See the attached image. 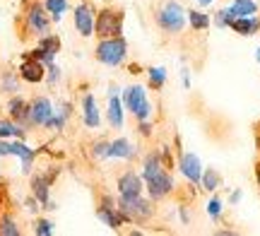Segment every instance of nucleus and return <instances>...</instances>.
Returning a JSON list of instances; mask_svg holds the SVG:
<instances>
[{
  "mask_svg": "<svg viewBox=\"0 0 260 236\" xmlns=\"http://www.w3.org/2000/svg\"><path fill=\"white\" fill-rule=\"evenodd\" d=\"M56 227H53V222H48V219H39L37 227H34V234L37 236H53Z\"/></svg>",
  "mask_w": 260,
  "mask_h": 236,
  "instance_id": "nucleus-35",
  "label": "nucleus"
},
{
  "mask_svg": "<svg viewBox=\"0 0 260 236\" xmlns=\"http://www.w3.org/2000/svg\"><path fill=\"white\" fill-rule=\"evenodd\" d=\"M138 147L128 140V138H116L111 140V150H109V159H133L138 154Z\"/></svg>",
  "mask_w": 260,
  "mask_h": 236,
  "instance_id": "nucleus-19",
  "label": "nucleus"
},
{
  "mask_svg": "<svg viewBox=\"0 0 260 236\" xmlns=\"http://www.w3.org/2000/svg\"><path fill=\"white\" fill-rule=\"evenodd\" d=\"M123 99L118 92H109V106H106V118L111 128H123Z\"/></svg>",
  "mask_w": 260,
  "mask_h": 236,
  "instance_id": "nucleus-16",
  "label": "nucleus"
},
{
  "mask_svg": "<svg viewBox=\"0 0 260 236\" xmlns=\"http://www.w3.org/2000/svg\"><path fill=\"white\" fill-rule=\"evenodd\" d=\"M0 236H19L17 222L10 217V215H3V217H0Z\"/></svg>",
  "mask_w": 260,
  "mask_h": 236,
  "instance_id": "nucleus-30",
  "label": "nucleus"
},
{
  "mask_svg": "<svg viewBox=\"0 0 260 236\" xmlns=\"http://www.w3.org/2000/svg\"><path fill=\"white\" fill-rule=\"evenodd\" d=\"M121 215L125 217V222H147L154 215V205L152 200L142 198V195H118V205Z\"/></svg>",
  "mask_w": 260,
  "mask_h": 236,
  "instance_id": "nucleus-3",
  "label": "nucleus"
},
{
  "mask_svg": "<svg viewBox=\"0 0 260 236\" xmlns=\"http://www.w3.org/2000/svg\"><path fill=\"white\" fill-rule=\"evenodd\" d=\"M46 77H48V82L51 85H58V80H60V70H58V65H48V70H46Z\"/></svg>",
  "mask_w": 260,
  "mask_h": 236,
  "instance_id": "nucleus-36",
  "label": "nucleus"
},
{
  "mask_svg": "<svg viewBox=\"0 0 260 236\" xmlns=\"http://www.w3.org/2000/svg\"><path fill=\"white\" fill-rule=\"evenodd\" d=\"M96 60L102 65H109V68H118L128 58V44L123 37H106L96 44V51H94Z\"/></svg>",
  "mask_w": 260,
  "mask_h": 236,
  "instance_id": "nucleus-2",
  "label": "nucleus"
},
{
  "mask_svg": "<svg viewBox=\"0 0 260 236\" xmlns=\"http://www.w3.org/2000/svg\"><path fill=\"white\" fill-rule=\"evenodd\" d=\"M214 27L217 29H229V24L234 22V15H232V10L229 8H222L219 12H214Z\"/></svg>",
  "mask_w": 260,
  "mask_h": 236,
  "instance_id": "nucleus-31",
  "label": "nucleus"
},
{
  "mask_svg": "<svg viewBox=\"0 0 260 236\" xmlns=\"http://www.w3.org/2000/svg\"><path fill=\"white\" fill-rule=\"evenodd\" d=\"M200 186H203L207 193H214V190L222 186V176L217 169H205L203 171V179H200Z\"/></svg>",
  "mask_w": 260,
  "mask_h": 236,
  "instance_id": "nucleus-26",
  "label": "nucleus"
},
{
  "mask_svg": "<svg viewBox=\"0 0 260 236\" xmlns=\"http://www.w3.org/2000/svg\"><path fill=\"white\" fill-rule=\"evenodd\" d=\"M82 121L92 130L102 125V116H99V106H96L94 94H84V99H82Z\"/></svg>",
  "mask_w": 260,
  "mask_h": 236,
  "instance_id": "nucleus-15",
  "label": "nucleus"
},
{
  "mask_svg": "<svg viewBox=\"0 0 260 236\" xmlns=\"http://www.w3.org/2000/svg\"><path fill=\"white\" fill-rule=\"evenodd\" d=\"M222 210H224V203L219 195H214V198L207 200V215H210V219L212 222H219V217H222Z\"/></svg>",
  "mask_w": 260,
  "mask_h": 236,
  "instance_id": "nucleus-32",
  "label": "nucleus"
},
{
  "mask_svg": "<svg viewBox=\"0 0 260 236\" xmlns=\"http://www.w3.org/2000/svg\"><path fill=\"white\" fill-rule=\"evenodd\" d=\"M183 87H190V75H188V70H183Z\"/></svg>",
  "mask_w": 260,
  "mask_h": 236,
  "instance_id": "nucleus-42",
  "label": "nucleus"
},
{
  "mask_svg": "<svg viewBox=\"0 0 260 236\" xmlns=\"http://www.w3.org/2000/svg\"><path fill=\"white\" fill-rule=\"evenodd\" d=\"M48 186H51V179H48V176H34V179H31L34 198L44 205V210H56V203L48 200Z\"/></svg>",
  "mask_w": 260,
  "mask_h": 236,
  "instance_id": "nucleus-18",
  "label": "nucleus"
},
{
  "mask_svg": "<svg viewBox=\"0 0 260 236\" xmlns=\"http://www.w3.org/2000/svg\"><path fill=\"white\" fill-rule=\"evenodd\" d=\"M255 179H258V188H260V164L255 166Z\"/></svg>",
  "mask_w": 260,
  "mask_h": 236,
  "instance_id": "nucleus-43",
  "label": "nucleus"
},
{
  "mask_svg": "<svg viewBox=\"0 0 260 236\" xmlns=\"http://www.w3.org/2000/svg\"><path fill=\"white\" fill-rule=\"evenodd\" d=\"M123 34V12L118 10H102L94 22V37L106 39V37H121Z\"/></svg>",
  "mask_w": 260,
  "mask_h": 236,
  "instance_id": "nucleus-5",
  "label": "nucleus"
},
{
  "mask_svg": "<svg viewBox=\"0 0 260 236\" xmlns=\"http://www.w3.org/2000/svg\"><path fill=\"white\" fill-rule=\"evenodd\" d=\"M195 3H198L200 8H210V5H212L214 0H195Z\"/></svg>",
  "mask_w": 260,
  "mask_h": 236,
  "instance_id": "nucleus-41",
  "label": "nucleus"
},
{
  "mask_svg": "<svg viewBox=\"0 0 260 236\" xmlns=\"http://www.w3.org/2000/svg\"><path fill=\"white\" fill-rule=\"evenodd\" d=\"M58 48H60V41H58L56 37H51V34H46V37H41V41H39V46L29 53L31 58H37V60H41L44 65H51L53 60H56V53Z\"/></svg>",
  "mask_w": 260,
  "mask_h": 236,
  "instance_id": "nucleus-12",
  "label": "nucleus"
},
{
  "mask_svg": "<svg viewBox=\"0 0 260 236\" xmlns=\"http://www.w3.org/2000/svg\"><path fill=\"white\" fill-rule=\"evenodd\" d=\"M44 8L53 17V22H60L63 12L68 10V0H44Z\"/></svg>",
  "mask_w": 260,
  "mask_h": 236,
  "instance_id": "nucleus-29",
  "label": "nucleus"
},
{
  "mask_svg": "<svg viewBox=\"0 0 260 236\" xmlns=\"http://www.w3.org/2000/svg\"><path fill=\"white\" fill-rule=\"evenodd\" d=\"M96 217L102 219L106 227H111V229H121L123 224H125V217L121 215V210L113 205V200L109 198H104L102 203V208H96Z\"/></svg>",
  "mask_w": 260,
  "mask_h": 236,
  "instance_id": "nucleus-13",
  "label": "nucleus"
},
{
  "mask_svg": "<svg viewBox=\"0 0 260 236\" xmlns=\"http://www.w3.org/2000/svg\"><path fill=\"white\" fill-rule=\"evenodd\" d=\"M178 171H181V176H183L188 183L198 186L200 179H203L205 166H203V161H200V157H198L195 152H183L181 159H178Z\"/></svg>",
  "mask_w": 260,
  "mask_h": 236,
  "instance_id": "nucleus-7",
  "label": "nucleus"
},
{
  "mask_svg": "<svg viewBox=\"0 0 260 236\" xmlns=\"http://www.w3.org/2000/svg\"><path fill=\"white\" fill-rule=\"evenodd\" d=\"M161 169H167V166H164V159H161L159 152H149V154H145V159H142V179L145 181L152 179V176L159 174Z\"/></svg>",
  "mask_w": 260,
  "mask_h": 236,
  "instance_id": "nucleus-22",
  "label": "nucleus"
},
{
  "mask_svg": "<svg viewBox=\"0 0 260 236\" xmlns=\"http://www.w3.org/2000/svg\"><path fill=\"white\" fill-rule=\"evenodd\" d=\"M174 188H176V186H174V176H171L167 169H161L159 174H154L152 179L145 181V190L149 193V200H152V203L164 200L167 195H171Z\"/></svg>",
  "mask_w": 260,
  "mask_h": 236,
  "instance_id": "nucleus-6",
  "label": "nucleus"
},
{
  "mask_svg": "<svg viewBox=\"0 0 260 236\" xmlns=\"http://www.w3.org/2000/svg\"><path fill=\"white\" fill-rule=\"evenodd\" d=\"M24 125H19L17 121H0V140H8V138H19L24 140Z\"/></svg>",
  "mask_w": 260,
  "mask_h": 236,
  "instance_id": "nucleus-25",
  "label": "nucleus"
},
{
  "mask_svg": "<svg viewBox=\"0 0 260 236\" xmlns=\"http://www.w3.org/2000/svg\"><path fill=\"white\" fill-rule=\"evenodd\" d=\"M229 10L234 17H251V15H258V3L255 0H234Z\"/></svg>",
  "mask_w": 260,
  "mask_h": 236,
  "instance_id": "nucleus-24",
  "label": "nucleus"
},
{
  "mask_svg": "<svg viewBox=\"0 0 260 236\" xmlns=\"http://www.w3.org/2000/svg\"><path fill=\"white\" fill-rule=\"evenodd\" d=\"M154 19H157V24L161 31H167V34H181L188 22V12L178 0H167V3L157 10Z\"/></svg>",
  "mask_w": 260,
  "mask_h": 236,
  "instance_id": "nucleus-1",
  "label": "nucleus"
},
{
  "mask_svg": "<svg viewBox=\"0 0 260 236\" xmlns=\"http://www.w3.org/2000/svg\"><path fill=\"white\" fill-rule=\"evenodd\" d=\"M17 87H19V82H17V75H15V73H5V75H3V80H0V89H3V92L15 94Z\"/></svg>",
  "mask_w": 260,
  "mask_h": 236,
  "instance_id": "nucleus-33",
  "label": "nucleus"
},
{
  "mask_svg": "<svg viewBox=\"0 0 260 236\" xmlns=\"http://www.w3.org/2000/svg\"><path fill=\"white\" fill-rule=\"evenodd\" d=\"M8 154H10V142L0 140V157H8Z\"/></svg>",
  "mask_w": 260,
  "mask_h": 236,
  "instance_id": "nucleus-39",
  "label": "nucleus"
},
{
  "mask_svg": "<svg viewBox=\"0 0 260 236\" xmlns=\"http://www.w3.org/2000/svg\"><path fill=\"white\" fill-rule=\"evenodd\" d=\"M70 118V106L68 104H63L58 111H53V116H51V121H48V125L46 128H53V130H63V125H65V121Z\"/></svg>",
  "mask_w": 260,
  "mask_h": 236,
  "instance_id": "nucleus-28",
  "label": "nucleus"
},
{
  "mask_svg": "<svg viewBox=\"0 0 260 236\" xmlns=\"http://www.w3.org/2000/svg\"><path fill=\"white\" fill-rule=\"evenodd\" d=\"M116 188H118V195H142L145 179H142V174H135V171H123L118 176Z\"/></svg>",
  "mask_w": 260,
  "mask_h": 236,
  "instance_id": "nucleus-11",
  "label": "nucleus"
},
{
  "mask_svg": "<svg viewBox=\"0 0 260 236\" xmlns=\"http://www.w3.org/2000/svg\"><path fill=\"white\" fill-rule=\"evenodd\" d=\"M241 198H243V190H234L232 195H229V203H232V205H239V203H241Z\"/></svg>",
  "mask_w": 260,
  "mask_h": 236,
  "instance_id": "nucleus-38",
  "label": "nucleus"
},
{
  "mask_svg": "<svg viewBox=\"0 0 260 236\" xmlns=\"http://www.w3.org/2000/svg\"><path fill=\"white\" fill-rule=\"evenodd\" d=\"M138 130H140L142 138H149V135H152V123L149 121H138Z\"/></svg>",
  "mask_w": 260,
  "mask_h": 236,
  "instance_id": "nucleus-37",
  "label": "nucleus"
},
{
  "mask_svg": "<svg viewBox=\"0 0 260 236\" xmlns=\"http://www.w3.org/2000/svg\"><path fill=\"white\" fill-rule=\"evenodd\" d=\"M188 24H190L193 31H205L212 24V17L207 12H203V10H188Z\"/></svg>",
  "mask_w": 260,
  "mask_h": 236,
  "instance_id": "nucleus-23",
  "label": "nucleus"
},
{
  "mask_svg": "<svg viewBox=\"0 0 260 236\" xmlns=\"http://www.w3.org/2000/svg\"><path fill=\"white\" fill-rule=\"evenodd\" d=\"M109 150H111V142L106 140H99L92 145V157H96V159H109Z\"/></svg>",
  "mask_w": 260,
  "mask_h": 236,
  "instance_id": "nucleus-34",
  "label": "nucleus"
},
{
  "mask_svg": "<svg viewBox=\"0 0 260 236\" xmlns=\"http://www.w3.org/2000/svg\"><path fill=\"white\" fill-rule=\"evenodd\" d=\"M181 222H183V224H188V222H190V215H188L183 208H181Z\"/></svg>",
  "mask_w": 260,
  "mask_h": 236,
  "instance_id": "nucleus-40",
  "label": "nucleus"
},
{
  "mask_svg": "<svg viewBox=\"0 0 260 236\" xmlns=\"http://www.w3.org/2000/svg\"><path fill=\"white\" fill-rule=\"evenodd\" d=\"M255 58H258V60H260V48H258V51H255Z\"/></svg>",
  "mask_w": 260,
  "mask_h": 236,
  "instance_id": "nucleus-44",
  "label": "nucleus"
},
{
  "mask_svg": "<svg viewBox=\"0 0 260 236\" xmlns=\"http://www.w3.org/2000/svg\"><path fill=\"white\" fill-rule=\"evenodd\" d=\"M232 31L241 34V37H253L260 31V15H251V17H234V22L229 24Z\"/></svg>",
  "mask_w": 260,
  "mask_h": 236,
  "instance_id": "nucleus-17",
  "label": "nucleus"
},
{
  "mask_svg": "<svg viewBox=\"0 0 260 236\" xmlns=\"http://www.w3.org/2000/svg\"><path fill=\"white\" fill-rule=\"evenodd\" d=\"M10 154H15V157H19L22 159V171L24 174H29L31 171V159H34V154H37V150H31V147H27L24 142H10Z\"/></svg>",
  "mask_w": 260,
  "mask_h": 236,
  "instance_id": "nucleus-21",
  "label": "nucleus"
},
{
  "mask_svg": "<svg viewBox=\"0 0 260 236\" xmlns=\"http://www.w3.org/2000/svg\"><path fill=\"white\" fill-rule=\"evenodd\" d=\"M121 99H123V106H125L138 121H149V116H152V104H149L147 92H145L142 85L125 87Z\"/></svg>",
  "mask_w": 260,
  "mask_h": 236,
  "instance_id": "nucleus-4",
  "label": "nucleus"
},
{
  "mask_svg": "<svg viewBox=\"0 0 260 236\" xmlns=\"http://www.w3.org/2000/svg\"><path fill=\"white\" fill-rule=\"evenodd\" d=\"M147 75H149V87L152 89H161V87L167 85V68H161V65H154V68H149L147 70Z\"/></svg>",
  "mask_w": 260,
  "mask_h": 236,
  "instance_id": "nucleus-27",
  "label": "nucleus"
},
{
  "mask_svg": "<svg viewBox=\"0 0 260 236\" xmlns=\"http://www.w3.org/2000/svg\"><path fill=\"white\" fill-rule=\"evenodd\" d=\"M8 114L12 116L19 125H24V128L31 125V123H29V104L22 99V96H12V99H10L8 102Z\"/></svg>",
  "mask_w": 260,
  "mask_h": 236,
  "instance_id": "nucleus-20",
  "label": "nucleus"
},
{
  "mask_svg": "<svg viewBox=\"0 0 260 236\" xmlns=\"http://www.w3.org/2000/svg\"><path fill=\"white\" fill-rule=\"evenodd\" d=\"M19 75H22L24 82L37 85V82H41V80L46 77V70H44V63H41V60H37V58L29 56L27 60L22 63V68H19Z\"/></svg>",
  "mask_w": 260,
  "mask_h": 236,
  "instance_id": "nucleus-14",
  "label": "nucleus"
},
{
  "mask_svg": "<svg viewBox=\"0 0 260 236\" xmlns=\"http://www.w3.org/2000/svg\"><path fill=\"white\" fill-rule=\"evenodd\" d=\"M51 116H53V104L48 102L46 96H37V99L29 104V123H31V125L44 128V125H48Z\"/></svg>",
  "mask_w": 260,
  "mask_h": 236,
  "instance_id": "nucleus-9",
  "label": "nucleus"
},
{
  "mask_svg": "<svg viewBox=\"0 0 260 236\" xmlns=\"http://www.w3.org/2000/svg\"><path fill=\"white\" fill-rule=\"evenodd\" d=\"M27 22H29V29L37 34V37H46L48 34V27H51V15L46 12L44 5L34 3L27 12Z\"/></svg>",
  "mask_w": 260,
  "mask_h": 236,
  "instance_id": "nucleus-10",
  "label": "nucleus"
},
{
  "mask_svg": "<svg viewBox=\"0 0 260 236\" xmlns=\"http://www.w3.org/2000/svg\"><path fill=\"white\" fill-rule=\"evenodd\" d=\"M73 22H75L77 34H80V37H84V39H89L94 34L96 12H94L87 3H80V5H75V10H73Z\"/></svg>",
  "mask_w": 260,
  "mask_h": 236,
  "instance_id": "nucleus-8",
  "label": "nucleus"
}]
</instances>
